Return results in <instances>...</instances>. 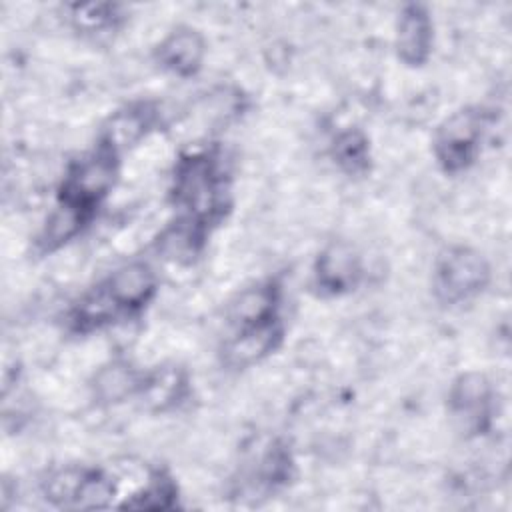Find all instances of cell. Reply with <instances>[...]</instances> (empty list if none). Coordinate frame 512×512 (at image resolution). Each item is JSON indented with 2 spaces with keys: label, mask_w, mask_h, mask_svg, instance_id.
Listing matches in <instances>:
<instances>
[{
  "label": "cell",
  "mask_w": 512,
  "mask_h": 512,
  "mask_svg": "<svg viewBox=\"0 0 512 512\" xmlns=\"http://www.w3.org/2000/svg\"><path fill=\"white\" fill-rule=\"evenodd\" d=\"M176 204L186 208L188 220L204 224L224 202V186L216 162L206 154H192L178 162L174 176Z\"/></svg>",
  "instance_id": "6da1fadb"
},
{
  "label": "cell",
  "mask_w": 512,
  "mask_h": 512,
  "mask_svg": "<svg viewBox=\"0 0 512 512\" xmlns=\"http://www.w3.org/2000/svg\"><path fill=\"white\" fill-rule=\"evenodd\" d=\"M488 280L490 266L486 258L468 246H454L436 262L434 288L436 296L446 304H456L482 292Z\"/></svg>",
  "instance_id": "7a4b0ae2"
},
{
  "label": "cell",
  "mask_w": 512,
  "mask_h": 512,
  "mask_svg": "<svg viewBox=\"0 0 512 512\" xmlns=\"http://www.w3.org/2000/svg\"><path fill=\"white\" fill-rule=\"evenodd\" d=\"M484 128V114L474 108L454 112L446 118L434 140V152L440 166L446 172H460L468 168L478 156Z\"/></svg>",
  "instance_id": "3957f363"
},
{
  "label": "cell",
  "mask_w": 512,
  "mask_h": 512,
  "mask_svg": "<svg viewBox=\"0 0 512 512\" xmlns=\"http://www.w3.org/2000/svg\"><path fill=\"white\" fill-rule=\"evenodd\" d=\"M116 180V154L100 146L96 152L78 160L62 184V202L90 210L112 188Z\"/></svg>",
  "instance_id": "277c9868"
},
{
  "label": "cell",
  "mask_w": 512,
  "mask_h": 512,
  "mask_svg": "<svg viewBox=\"0 0 512 512\" xmlns=\"http://www.w3.org/2000/svg\"><path fill=\"white\" fill-rule=\"evenodd\" d=\"M492 388L484 374L466 372L450 388V408L456 420L468 432H480L488 422Z\"/></svg>",
  "instance_id": "5b68a950"
},
{
  "label": "cell",
  "mask_w": 512,
  "mask_h": 512,
  "mask_svg": "<svg viewBox=\"0 0 512 512\" xmlns=\"http://www.w3.org/2000/svg\"><path fill=\"white\" fill-rule=\"evenodd\" d=\"M360 278V258L346 242L326 246L314 266V282L322 294L338 296L352 290Z\"/></svg>",
  "instance_id": "8992f818"
},
{
  "label": "cell",
  "mask_w": 512,
  "mask_h": 512,
  "mask_svg": "<svg viewBox=\"0 0 512 512\" xmlns=\"http://www.w3.org/2000/svg\"><path fill=\"white\" fill-rule=\"evenodd\" d=\"M432 48V20L422 6H406L396 24V52L408 66L428 60Z\"/></svg>",
  "instance_id": "52a82bcc"
},
{
  "label": "cell",
  "mask_w": 512,
  "mask_h": 512,
  "mask_svg": "<svg viewBox=\"0 0 512 512\" xmlns=\"http://www.w3.org/2000/svg\"><path fill=\"white\" fill-rule=\"evenodd\" d=\"M204 52V40L196 30L178 28L158 44L156 60L172 74L192 76L200 70Z\"/></svg>",
  "instance_id": "ba28073f"
},
{
  "label": "cell",
  "mask_w": 512,
  "mask_h": 512,
  "mask_svg": "<svg viewBox=\"0 0 512 512\" xmlns=\"http://www.w3.org/2000/svg\"><path fill=\"white\" fill-rule=\"evenodd\" d=\"M156 112L148 104H134L112 114L102 132V144L110 152L118 154L138 144L154 124Z\"/></svg>",
  "instance_id": "9c48e42d"
},
{
  "label": "cell",
  "mask_w": 512,
  "mask_h": 512,
  "mask_svg": "<svg viewBox=\"0 0 512 512\" xmlns=\"http://www.w3.org/2000/svg\"><path fill=\"white\" fill-rule=\"evenodd\" d=\"M104 286L120 310H136L152 298L156 278L148 264L132 262L118 268Z\"/></svg>",
  "instance_id": "30bf717a"
},
{
  "label": "cell",
  "mask_w": 512,
  "mask_h": 512,
  "mask_svg": "<svg viewBox=\"0 0 512 512\" xmlns=\"http://www.w3.org/2000/svg\"><path fill=\"white\" fill-rule=\"evenodd\" d=\"M278 288L272 282H264L244 290L230 306V322L238 330L268 324L276 320Z\"/></svg>",
  "instance_id": "8fae6325"
},
{
  "label": "cell",
  "mask_w": 512,
  "mask_h": 512,
  "mask_svg": "<svg viewBox=\"0 0 512 512\" xmlns=\"http://www.w3.org/2000/svg\"><path fill=\"white\" fill-rule=\"evenodd\" d=\"M282 338L278 320L238 330L226 346V358L234 366H248L268 356Z\"/></svg>",
  "instance_id": "7c38bea8"
},
{
  "label": "cell",
  "mask_w": 512,
  "mask_h": 512,
  "mask_svg": "<svg viewBox=\"0 0 512 512\" xmlns=\"http://www.w3.org/2000/svg\"><path fill=\"white\" fill-rule=\"evenodd\" d=\"M186 388V380L178 368H158L140 380V394L152 410L174 406Z\"/></svg>",
  "instance_id": "4fadbf2b"
},
{
  "label": "cell",
  "mask_w": 512,
  "mask_h": 512,
  "mask_svg": "<svg viewBox=\"0 0 512 512\" xmlns=\"http://www.w3.org/2000/svg\"><path fill=\"white\" fill-rule=\"evenodd\" d=\"M178 488L174 480L164 472H152L142 488L126 496L118 508L128 510H168L176 506Z\"/></svg>",
  "instance_id": "5bb4252c"
},
{
  "label": "cell",
  "mask_w": 512,
  "mask_h": 512,
  "mask_svg": "<svg viewBox=\"0 0 512 512\" xmlns=\"http://www.w3.org/2000/svg\"><path fill=\"white\" fill-rule=\"evenodd\" d=\"M120 312L122 310L118 308V304L102 284L100 288H94L92 292L80 298V302L72 310V324L78 330H94L108 324Z\"/></svg>",
  "instance_id": "9a60e30c"
},
{
  "label": "cell",
  "mask_w": 512,
  "mask_h": 512,
  "mask_svg": "<svg viewBox=\"0 0 512 512\" xmlns=\"http://www.w3.org/2000/svg\"><path fill=\"white\" fill-rule=\"evenodd\" d=\"M140 380L128 364L114 362L96 372L94 394L102 402H120L140 388Z\"/></svg>",
  "instance_id": "2e32d148"
},
{
  "label": "cell",
  "mask_w": 512,
  "mask_h": 512,
  "mask_svg": "<svg viewBox=\"0 0 512 512\" xmlns=\"http://www.w3.org/2000/svg\"><path fill=\"white\" fill-rule=\"evenodd\" d=\"M86 216V210L62 202L46 220V226L40 234V246L44 250H56L66 240H70L78 230Z\"/></svg>",
  "instance_id": "e0dca14e"
},
{
  "label": "cell",
  "mask_w": 512,
  "mask_h": 512,
  "mask_svg": "<svg viewBox=\"0 0 512 512\" xmlns=\"http://www.w3.org/2000/svg\"><path fill=\"white\" fill-rule=\"evenodd\" d=\"M86 472H88V468L68 466V468H62V470H56L54 474H50L44 484L46 500L58 508H76Z\"/></svg>",
  "instance_id": "ac0fdd59"
},
{
  "label": "cell",
  "mask_w": 512,
  "mask_h": 512,
  "mask_svg": "<svg viewBox=\"0 0 512 512\" xmlns=\"http://www.w3.org/2000/svg\"><path fill=\"white\" fill-rule=\"evenodd\" d=\"M334 162L348 174H360L368 168V140L360 130H344L332 146Z\"/></svg>",
  "instance_id": "d6986e66"
},
{
  "label": "cell",
  "mask_w": 512,
  "mask_h": 512,
  "mask_svg": "<svg viewBox=\"0 0 512 512\" xmlns=\"http://www.w3.org/2000/svg\"><path fill=\"white\" fill-rule=\"evenodd\" d=\"M112 8L108 4H78L74 6V22L78 28L88 30V32H96L102 30L104 26H108L116 16H110Z\"/></svg>",
  "instance_id": "ffe728a7"
}]
</instances>
